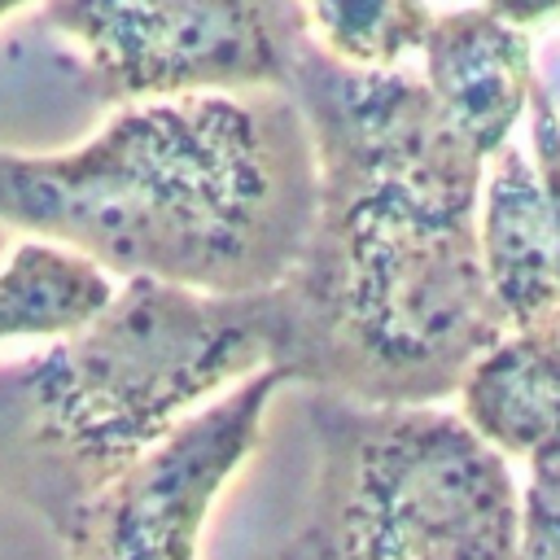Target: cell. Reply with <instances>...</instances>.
Wrapping results in <instances>:
<instances>
[{
	"label": "cell",
	"instance_id": "obj_9",
	"mask_svg": "<svg viewBox=\"0 0 560 560\" xmlns=\"http://www.w3.org/2000/svg\"><path fill=\"white\" fill-rule=\"evenodd\" d=\"M455 411L503 455H538L560 442V311L508 328L464 372Z\"/></svg>",
	"mask_w": 560,
	"mask_h": 560
},
{
	"label": "cell",
	"instance_id": "obj_11",
	"mask_svg": "<svg viewBox=\"0 0 560 560\" xmlns=\"http://www.w3.org/2000/svg\"><path fill=\"white\" fill-rule=\"evenodd\" d=\"M315 39L346 66H407L424 48L433 9L424 0H306Z\"/></svg>",
	"mask_w": 560,
	"mask_h": 560
},
{
	"label": "cell",
	"instance_id": "obj_14",
	"mask_svg": "<svg viewBox=\"0 0 560 560\" xmlns=\"http://www.w3.org/2000/svg\"><path fill=\"white\" fill-rule=\"evenodd\" d=\"M22 4H31V0H0V22H4V18H9V13H18V9H22Z\"/></svg>",
	"mask_w": 560,
	"mask_h": 560
},
{
	"label": "cell",
	"instance_id": "obj_4",
	"mask_svg": "<svg viewBox=\"0 0 560 560\" xmlns=\"http://www.w3.org/2000/svg\"><path fill=\"white\" fill-rule=\"evenodd\" d=\"M315 481L280 560H516L508 455L442 402L311 394Z\"/></svg>",
	"mask_w": 560,
	"mask_h": 560
},
{
	"label": "cell",
	"instance_id": "obj_1",
	"mask_svg": "<svg viewBox=\"0 0 560 560\" xmlns=\"http://www.w3.org/2000/svg\"><path fill=\"white\" fill-rule=\"evenodd\" d=\"M284 92L315 144V219L262 289L271 368L354 402H446L508 332L477 210L486 162L407 66H346L315 35Z\"/></svg>",
	"mask_w": 560,
	"mask_h": 560
},
{
	"label": "cell",
	"instance_id": "obj_10",
	"mask_svg": "<svg viewBox=\"0 0 560 560\" xmlns=\"http://www.w3.org/2000/svg\"><path fill=\"white\" fill-rule=\"evenodd\" d=\"M118 289L88 254L26 236L0 267V346L4 341H52L83 328Z\"/></svg>",
	"mask_w": 560,
	"mask_h": 560
},
{
	"label": "cell",
	"instance_id": "obj_6",
	"mask_svg": "<svg viewBox=\"0 0 560 560\" xmlns=\"http://www.w3.org/2000/svg\"><path fill=\"white\" fill-rule=\"evenodd\" d=\"M289 385L280 368H258L192 416L162 442L105 481L57 529L70 560H201L206 521L254 455L262 416L276 389Z\"/></svg>",
	"mask_w": 560,
	"mask_h": 560
},
{
	"label": "cell",
	"instance_id": "obj_5",
	"mask_svg": "<svg viewBox=\"0 0 560 560\" xmlns=\"http://www.w3.org/2000/svg\"><path fill=\"white\" fill-rule=\"evenodd\" d=\"M57 61L96 105L284 88L306 0H44Z\"/></svg>",
	"mask_w": 560,
	"mask_h": 560
},
{
	"label": "cell",
	"instance_id": "obj_13",
	"mask_svg": "<svg viewBox=\"0 0 560 560\" xmlns=\"http://www.w3.org/2000/svg\"><path fill=\"white\" fill-rule=\"evenodd\" d=\"M486 9H494L499 18H508L516 26H529V22L560 13V0H486Z\"/></svg>",
	"mask_w": 560,
	"mask_h": 560
},
{
	"label": "cell",
	"instance_id": "obj_12",
	"mask_svg": "<svg viewBox=\"0 0 560 560\" xmlns=\"http://www.w3.org/2000/svg\"><path fill=\"white\" fill-rule=\"evenodd\" d=\"M516 560H560V442L525 459Z\"/></svg>",
	"mask_w": 560,
	"mask_h": 560
},
{
	"label": "cell",
	"instance_id": "obj_3",
	"mask_svg": "<svg viewBox=\"0 0 560 560\" xmlns=\"http://www.w3.org/2000/svg\"><path fill=\"white\" fill-rule=\"evenodd\" d=\"M267 363L262 289L122 276L83 328L0 363V486L57 534L184 416Z\"/></svg>",
	"mask_w": 560,
	"mask_h": 560
},
{
	"label": "cell",
	"instance_id": "obj_8",
	"mask_svg": "<svg viewBox=\"0 0 560 560\" xmlns=\"http://www.w3.org/2000/svg\"><path fill=\"white\" fill-rule=\"evenodd\" d=\"M420 61L442 114L481 158H494L512 140L534 92L525 26L499 18L486 4L433 13Z\"/></svg>",
	"mask_w": 560,
	"mask_h": 560
},
{
	"label": "cell",
	"instance_id": "obj_7",
	"mask_svg": "<svg viewBox=\"0 0 560 560\" xmlns=\"http://www.w3.org/2000/svg\"><path fill=\"white\" fill-rule=\"evenodd\" d=\"M477 236L508 328L560 311V114L538 83L529 92V158L508 140L486 162Z\"/></svg>",
	"mask_w": 560,
	"mask_h": 560
},
{
	"label": "cell",
	"instance_id": "obj_2",
	"mask_svg": "<svg viewBox=\"0 0 560 560\" xmlns=\"http://www.w3.org/2000/svg\"><path fill=\"white\" fill-rule=\"evenodd\" d=\"M315 144L284 88L127 101L61 153L0 149V223L109 276L271 289L315 219Z\"/></svg>",
	"mask_w": 560,
	"mask_h": 560
}]
</instances>
